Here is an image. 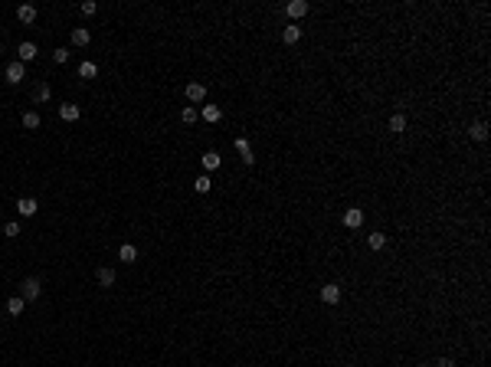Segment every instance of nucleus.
<instances>
[{
  "instance_id": "f257e3e1",
  "label": "nucleus",
  "mask_w": 491,
  "mask_h": 367,
  "mask_svg": "<svg viewBox=\"0 0 491 367\" xmlns=\"http://www.w3.org/2000/svg\"><path fill=\"white\" fill-rule=\"evenodd\" d=\"M39 295H43V282L39 279H23L20 282V299L23 302H36Z\"/></svg>"
},
{
  "instance_id": "f03ea898",
  "label": "nucleus",
  "mask_w": 491,
  "mask_h": 367,
  "mask_svg": "<svg viewBox=\"0 0 491 367\" xmlns=\"http://www.w3.org/2000/svg\"><path fill=\"white\" fill-rule=\"evenodd\" d=\"M184 99H187V102H193V105L206 102V86H203V82H187V89H184Z\"/></svg>"
},
{
  "instance_id": "7ed1b4c3",
  "label": "nucleus",
  "mask_w": 491,
  "mask_h": 367,
  "mask_svg": "<svg viewBox=\"0 0 491 367\" xmlns=\"http://www.w3.org/2000/svg\"><path fill=\"white\" fill-rule=\"evenodd\" d=\"M4 79L10 82V86H20V82L26 79V66L23 62H10V66L4 69Z\"/></svg>"
},
{
  "instance_id": "20e7f679",
  "label": "nucleus",
  "mask_w": 491,
  "mask_h": 367,
  "mask_svg": "<svg viewBox=\"0 0 491 367\" xmlns=\"http://www.w3.org/2000/svg\"><path fill=\"white\" fill-rule=\"evenodd\" d=\"M233 148L239 151L243 164H255V154H252V144H249V138H233Z\"/></svg>"
},
{
  "instance_id": "39448f33",
  "label": "nucleus",
  "mask_w": 491,
  "mask_h": 367,
  "mask_svg": "<svg viewBox=\"0 0 491 367\" xmlns=\"http://www.w3.org/2000/svg\"><path fill=\"white\" fill-rule=\"evenodd\" d=\"M17 213H20V217H36V213H39V203L33 197H20L17 200Z\"/></svg>"
},
{
  "instance_id": "423d86ee",
  "label": "nucleus",
  "mask_w": 491,
  "mask_h": 367,
  "mask_svg": "<svg viewBox=\"0 0 491 367\" xmlns=\"http://www.w3.org/2000/svg\"><path fill=\"white\" fill-rule=\"evenodd\" d=\"M321 302H328V305H337V302H341V286H337V282H328V286H321Z\"/></svg>"
},
{
  "instance_id": "0eeeda50",
  "label": "nucleus",
  "mask_w": 491,
  "mask_h": 367,
  "mask_svg": "<svg viewBox=\"0 0 491 367\" xmlns=\"http://www.w3.org/2000/svg\"><path fill=\"white\" fill-rule=\"evenodd\" d=\"M361 223H364V210H361V207H350V210H344V226H347V230H357Z\"/></svg>"
},
{
  "instance_id": "6e6552de",
  "label": "nucleus",
  "mask_w": 491,
  "mask_h": 367,
  "mask_svg": "<svg viewBox=\"0 0 491 367\" xmlns=\"http://www.w3.org/2000/svg\"><path fill=\"white\" fill-rule=\"evenodd\" d=\"M17 56H20V62H23V66H26V62H33V59L39 56L36 43H20V46H17Z\"/></svg>"
},
{
  "instance_id": "1a4fd4ad",
  "label": "nucleus",
  "mask_w": 491,
  "mask_h": 367,
  "mask_svg": "<svg viewBox=\"0 0 491 367\" xmlns=\"http://www.w3.org/2000/svg\"><path fill=\"white\" fill-rule=\"evenodd\" d=\"M285 13L292 20H301L308 13V4H305V0H288V4H285Z\"/></svg>"
},
{
  "instance_id": "9d476101",
  "label": "nucleus",
  "mask_w": 491,
  "mask_h": 367,
  "mask_svg": "<svg viewBox=\"0 0 491 367\" xmlns=\"http://www.w3.org/2000/svg\"><path fill=\"white\" fill-rule=\"evenodd\" d=\"M95 279H99V286H102V289H112V286H115V269H112V266H99Z\"/></svg>"
},
{
  "instance_id": "9b49d317",
  "label": "nucleus",
  "mask_w": 491,
  "mask_h": 367,
  "mask_svg": "<svg viewBox=\"0 0 491 367\" xmlns=\"http://www.w3.org/2000/svg\"><path fill=\"white\" fill-rule=\"evenodd\" d=\"M17 20H20V23H33V20H36V7H33V4H20L17 7Z\"/></svg>"
},
{
  "instance_id": "f8f14e48",
  "label": "nucleus",
  "mask_w": 491,
  "mask_h": 367,
  "mask_svg": "<svg viewBox=\"0 0 491 367\" xmlns=\"http://www.w3.org/2000/svg\"><path fill=\"white\" fill-rule=\"evenodd\" d=\"M200 118H203V121H219V118H223V108H219V105H203V108H200Z\"/></svg>"
},
{
  "instance_id": "ddd939ff",
  "label": "nucleus",
  "mask_w": 491,
  "mask_h": 367,
  "mask_svg": "<svg viewBox=\"0 0 491 367\" xmlns=\"http://www.w3.org/2000/svg\"><path fill=\"white\" fill-rule=\"evenodd\" d=\"M59 118L62 121H79V105H72V102L59 105Z\"/></svg>"
},
{
  "instance_id": "4468645a",
  "label": "nucleus",
  "mask_w": 491,
  "mask_h": 367,
  "mask_svg": "<svg viewBox=\"0 0 491 367\" xmlns=\"http://www.w3.org/2000/svg\"><path fill=\"white\" fill-rule=\"evenodd\" d=\"M298 39H301V26H285V30H282V43L295 46Z\"/></svg>"
},
{
  "instance_id": "2eb2a0df",
  "label": "nucleus",
  "mask_w": 491,
  "mask_h": 367,
  "mask_svg": "<svg viewBox=\"0 0 491 367\" xmlns=\"http://www.w3.org/2000/svg\"><path fill=\"white\" fill-rule=\"evenodd\" d=\"M468 135H472L475 141H488V125H485V121H472V128H468Z\"/></svg>"
},
{
  "instance_id": "dca6fc26",
  "label": "nucleus",
  "mask_w": 491,
  "mask_h": 367,
  "mask_svg": "<svg viewBox=\"0 0 491 367\" xmlns=\"http://www.w3.org/2000/svg\"><path fill=\"white\" fill-rule=\"evenodd\" d=\"M88 39H92V33L85 26H75L72 30V46H88Z\"/></svg>"
},
{
  "instance_id": "f3484780",
  "label": "nucleus",
  "mask_w": 491,
  "mask_h": 367,
  "mask_svg": "<svg viewBox=\"0 0 491 367\" xmlns=\"http://www.w3.org/2000/svg\"><path fill=\"white\" fill-rule=\"evenodd\" d=\"M200 161H203V168H206V171H216L219 164H223V157H219L216 151H206V154L200 157Z\"/></svg>"
},
{
  "instance_id": "a211bd4d",
  "label": "nucleus",
  "mask_w": 491,
  "mask_h": 367,
  "mask_svg": "<svg viewBox=\"0 0 491 367\" xmlns=\"http://www.w3.org/2000/svg\"><path fill=\"white\" fill-rule=\"evenodd\" d=\"M23 308H26V302L20 299V295H17V299H10V302H7V315H10V318L23 315Z\"/></svg>"
},
{
  "instance_id": "6ab92c4d",
  "label": "nucleus",
  "mask_w": 491,
  "mask_h": 367,
  "mask_svg": "<svg viewBox=\"0 0 491 367\" xmlns=\"http://www.w3.org/2000/svg\"><path fill=\"white\" fill-rule=\"evenodd\" d=\"M118 259H121V262H135V259H138V246L124 243V246L118 249Z\"/></svg>"
},
{
  "instance_id": "aec40b11",
  "label": "nucleus",
  "mask_w": 491,
  "mask_h": 367,
  "mask_svg": "<svg viewBox=\"0 0 491 367\" xmlns=\"http://www.w3.org/2000/svg\"><path fill=\"white\" fill-rule=\"evenodd\" d=\"M33 99H36V102H50V99H53V89H50V82H39V86H36V92H33Z\"/></svg>"
},
{
  "instance_id": "412c9836",
  "label": "nucleus",
  "mask_w": 491,
  "mask_h": 367,
  "mask_svg": "<svg viewBox=\"0 0 491 367\" xmlns=\"http://www.w3.org/2000/svg\"><path fill=\"white\" fill-rule=\"evenodd\" d=\"M390 131H393V135H403V131H406V118H403V115H390Z\"/></svg>"
},
{
  "instance_id": "4be33fe9",
  "label": "nucleus",
  "mask_w": 491,
  "mask_h": 367,
  "mask_svg": "<svg viewBox=\"0 0 491 367\" xmlns=\"http://www.w3.org/2000/svg\"><path fill=\"white\" fill-rule=\"evenodd\" d=\"M367 246L373 249V253H380V249L386 246V236H383V233H370V236H367Z\"/></svg>"
},
{
  "instance_id": "5701e85b",
  "label": "nucleus",
  "mask_w": 491,
  "mask_h": 367,
  "mask_svg": "<svg viewBox=\"0 0 491 367\" xmlns=\"http://www.w3.org/2000/svg\"><path fill=\"white\" fill-rule=\"evenodd\" d=\"M20 121H23V128H39V121H43V118H39V112H23V118H20Z\"/></svg>"
},
{
  "instance_id": "b1692460",
  "label": "nucleus",
  "mask_w": 491,
  "mask_h": 367,
  "mask_svg": "<svg viewBox=\"0 0 491 367\" xmlns=\"http://www.w3.org/2000/svg\"><path fill=\"white\" fill-rule=\"evenodd\" d=\"M197 118H200V112H197L193 105H184V108H181V121H184V125H193Z\"/></svg>"
},
{
  "instance_id": "393cba45",
  "label": "nucleus",
  "mask_w": 491,
  "mask_h": 367,
  "mask_svg": "<svg viewBox=\"0 0 491 367\" xmlns=\"http://www.w3.org/2000/svg\"><path fill=\"white\" fill-rule=\"evenodd\" d=\"M79 75H82V79H95V75H99V66H95V62H82Z\"/></svg>"
},
{
  "instance_id": "a878e982",
  "label": "nucleus",
  "mask_w": 491,
  "mask_h": 367,
  "mask_svg": "<svg viewBox=\"0 0 491 367\" xmlns=\"http://www.w3.org/2000/svg\"><path fill=\"white\" fill-rule=\"evenodd\" d=\"M193 187H197V193H206V190H210V174L197 177V181H193Z\"/></svg>"
},
{
  "instance_id": "bb28decb",
  "label": "nucleus",
  "mask_w": 491,
  "mask_h": 367,
  "mask_svg": "<svg viewBox=\"0 0 491 367\" xmlns=\"http://www.w3.org/2000/svg\"><path fill=\"white\" fill-rule=\"evenodd\" d=\"M4 236H10V239L20 236V223H7V226H4Z\"/></svg>"
},
{
  "instance_id": "cd10ccee",
  "label": "nucleus",
  "mask_w": 491,
  "mask_h": 367,
  "mask_svg": "<svg viewBox=\"0 0 491 367\" xmlns=\"http://www.w3.org/2000/svg\"><path fill=\"white\" fill-rule=\"evenodd\" d=\"M53 59H56V62H69V50H66V46H59V50L53 53Z\"/></svg>"
},
{
  "instance_id": "c85d7f7f",
  "label": "nucleus",
  "mask_w": 491,
  "mask_h": 367,
  "mask_svg": "<svg viewBox=\"0 0 491 367\" xmlns=\"http://www.w3.org/2000/svg\"><path fill=\"white\" fill-rule=\"evenodd\" d=\"M79 10H82V13H85V17H92V13H95V10H99V7H95V4H92V0H85V4H82V7H79Z\"/></svg>"
},
{
  "instance_id": "c756f323",
  "label": "nucleus",
  "mask_w": 491,
  "mask_h": 367,
  "mask_svg": "<svg viewBox=\"0 0 491 367\" xmlns=\"http://www.w3.org/2000/svg\"><path fill=\"white\" fill-rule=\"evenodd\" d=\"M439 367H455V364L452 361H439Z\"/></svg>"
}]
</instances>
